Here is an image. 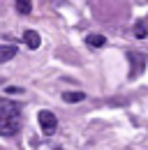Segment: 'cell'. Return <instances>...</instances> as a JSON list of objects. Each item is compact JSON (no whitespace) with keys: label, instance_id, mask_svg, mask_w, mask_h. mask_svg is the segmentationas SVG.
I'll list each match as a JSON object with an SVG mask.
<instances>
[{"label":"cell","instance_id":"cell-3","mask_svg":"<svg viewBox=\"0 0 148 150\" xmlns=\"http://www.w3.org/2000/svg\"><path fill=\"white\" fill-rule=\"evenodd\" d=\"M14 56H16V46L14 44H0V65L9 62Z\"/></svg>","mask_w":148,"mask_h":150},{"label":"cell","instance_id":"cell-6","mask_svg":"<svg viewBox=\"0 0 148 150\" xmlns=\"http://www.w3.org/2000/svg\"><path fill=\"white\" fill-rule=\"evenodd\" d=\"M14 7H16L18 14H30V9H33V2H30V0H16V2H14Z\"/></svg>","mask_w":148,"mask_h":150},{"label":"cell","instance_id":"cell-8","mask_svg":"<svg viewBox=\"0 0 148 150\" xmlns=\"http://www.w3.org/2000/svg\"><path fill=\"white\" fill-rule=\"evenodd\" d=\"M134 35H137V37H146V28H144V23H137V28H134Z\"/></svg>","mask_w":148,"mask_h":150},{"label":"cell","instance_id":"cell-2","mask_svg":"<svg viewBox=\"0 0 148 150\" xmlns=\"http://www.w3.org/2000/svg\"><path fill=\"white\" fill-rule=\"evenodd\" d=\"M39 127H42V132L44 134H53L56 127H58V118H56L51 111H39Z\"/></svg>","mask_w":148,"mask_h":150},{"label":"cell","instance_id":"cell-7","mask_svg":"<svg viewBox=\"0 0 148 150\" xmlns=\"http://www.w3.org/2000/svg\"><path fill=\"white\" fill-rule=\"evenodd\" d=\"M63 99H65L67 104H76V102L86 99V95H83V93H65V95H63Z\"/></svg>","mask_w":148,"mask_h":150},{"label":"cell","instance_id":"cell-4","mask_svg":"<svg viewBox=\"0 0 148 150\" xmlns=\"http://www.w3.org/2000/svg\"><path fill=\"white\" fill-rule=\"evenodd\" d=\"M23 42L28 44V49L35 51V49H39V44H42V37L37 35L35 30H26V33H23Z\"/></svg>","mask_w":148,"mask_h":150},{"label":"cell","instance_id":"cell-1","mask_svg":"<svg viewBox=\"0 0 148 150\" xmlns=\"http://www.w3.org/2000/svg\"><path fill=\"white\" fill-rule=\"evenodd\" d=\"M21 129V109L16 102L0 99V134L2 136H14Z\"/></svg>","mask_w":148,"mask_h":150},{"label":"cell","instance_id":"cell-5","mask_svg":"<svg viewBox=\"0 0 148 150\" xmlns=\"http://www.w3.org/2000/svg\"><path fill=\"white\" fill-rule=\"evenodd\" d=\"M86 44H90L92 49H100V46L107 44V39H104V35H88V37H86Z\"/></svg>","mask_w":148,"mask_h":150}]
</instances>
